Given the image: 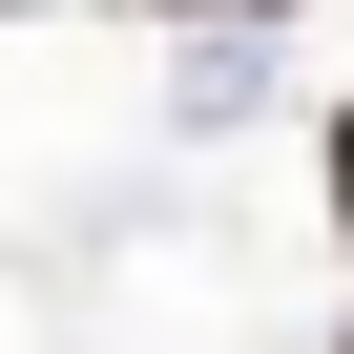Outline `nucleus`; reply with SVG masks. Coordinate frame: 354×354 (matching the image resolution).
<instances>
[{
    "label": "nucleus",
    "instance_id": "obj_1",
    "mask_svg": "<svg viewBox=\"0 0 354 354\" xmlns=\"http://www.w3.org/2000/svg\"><path fill=\"white\" fill-rule=\"evenodd\" d=\"M313 188H333V250H354V104L313 125Z\"/></svg>",
    "mask_w": 354,
    "mask_h": 354
},
{
    "label": "nucleus",
    "instance_id": "obj_2",
    "mask_svg": "<svg viewBox=\"0 0 354 354\" xmlns=\"http://www.w3.org/2000/svg\"><path fill=\"white\" fill-rule=\"evenodd\" d=\"M230 21H271V0H230Z\"/></svg>",
    "mask_w": 354,
    "mask_h": 354
},
{
    "label": "nucleus",
    "instance_id": "obj_3",
    "mask_svg": "<svg viewBox=\"0 0 354 354\" xmlns=\"http://www.w3.org/2000/svg\"><path fill=\"white\" fill-rule=\"evenodd\" d=\"M333 354H354V333H333Z\"/></svg>",
    "mask_w": 354,
    "mask_h": 354
}]
</instances>
